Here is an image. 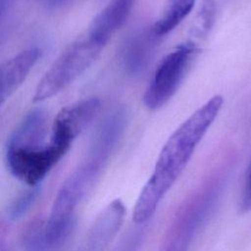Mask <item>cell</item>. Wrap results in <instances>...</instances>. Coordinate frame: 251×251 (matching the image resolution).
<instances>
[{"label":"cell","mask_w":251,"mask_h":251,"mask_svg":"<svg viewBox=\"0 0 251 251\" xmlns=\"http://www.w3.org/2000/svg\"><path fill=\"white\" fill-rule=\"evenodd\" d=\"M35 197H36V192L35 190L32 189L31 192H28L27 194L23 195L21 198H19L18 201L15 203L12 211L10 212L11 216L13 218H17L23 213H25V211L30 206V204H32Z\"/></svg>","instance_id":"13"},{"label":"cell","mask_w":251,"mask_h":251,"mask_svg":"<svg viewBox=\"0 0 251 251\" xmlns=\"http://www.w3.org/2000/svg\"><path fill=\"white\" fill-rule=\"evenodd\" d=\"M199 52L197 45L189 41L178 45L161 60L143 97L148 109L161 108L175 95Z\"/></svg>","instance_id":"4"},{"label":"cell","mask_w":251,"mask_h":251,"mask_svg":"<svg viewBox=\"0 0 251 251\" xmlns=\"http://www.w3.org/2000/svg\"><path fill=\"white\" fill-rule=\"evenodd\" d=\"M104 46L88 34L73 42L39 80L33 101H44L68 87L96 60Z\"/></svg>","instance_id":"3"},{"label":"cell","mask_w":251,"mask_h":251,"mask_svg":"<svg viewBox=\"0 0 251 251\" xmlns=\"http://www.w3.org/2000/svg\"><path fill=\"white\" fill-rule=\"evenodd\" d=\"M135 0H111L93 19L87 34L106 45L110 38L126 23Z\"/></svg>","instance_id":"9"},{"label":"cell","mask_w":251,"mask_h":251,"mask_svg":"<svg viewBox=\"0 0 251 251\" xmlns=\"http://www.w3.org/2000/svg\"><path fill=\"white\" fill-rule=\"evenodd\" d=\"M40 56V48L30 47L21 51L2 64L0 71L1 103H4L6 99L17 91Z\"/></svg>","instance_id":"8"},{"label":"cell","mask_w":251,"mask_h":251,"mask_svg":"<svg viewBox=\"0 0 251 251\" xmlns=\"http://www.w3.org/2000/svg\"><path fill=\"white\" fill-rule=\"evenodd\" d=\"M212 0H204V3L199 11L198 17L195 21L193 30L197 35H204L210 28L214 14V5Z\"/></svg>","instance_id":"12"},{"label":"cell","mask_w":251,"mask_h":251,"mask_svg":"<svg viewBox=\"0 0 251 251\" xmlns=\"http://www.w3.org/2000/svg\"><path fill=\"white\" fill-rule=\"evenodd\" d=\"M65 155L51 141L48 117L40 108L25 115L9 138L6 149L10 173L31 187H37Z\"/></svg>","instance_id":"2"},{"label":"cell","mask_w":251,"mask_h":251,"mask_svg":"<svg viewBox=\"0 0 251 251\" xmlns=\"http://www.w3.org/2000/svg\"><path fill=\"white\" fill-rule=\"evenodd\" d=\"M249 210H251V167L248 172L240 201V211L245 213Z\"/></svg>","instance_id":"14"},{"label":"cell","mask_w":251,"mask_h":251,"mask_svg":"<svg viewBox=\"0 0 251 251\" xmlns=\"http://www.w3.org/2000/svg\"><path fill=\"white\" fill-rule=\"evenodd\" d=\"M100 107L101 101L97 97L76 101L59 111L52 127L75 140L94 120Z\"/></svg>","instance_id":"6"},{"label":"cell","mask_w":251,"mask_h":251,"mask_svg":"<svg viewBox=\"0 0 251 251\" xmlns=\"http://www.w3.org/2000/svg\"><path fill=\"white\" fill-rule=\"evenodd\" d=\"M125 215V205L121 200L109 203L94 219L74 251H105L120 230Z\"/></svg>","instance_id":"5"},{"label":"cell","mask_w":251,"mask_h":251,"mask_svg":"<svg viewBox=\"0 0 251 251\" xmlns=\"http://www.w3.org/2000/svg\"><path fill=\"white\" fill-rule=\"evenodd\" d=\"M224 99L215 95L189 116L163 146L153 172L142 187L133 208L132 219L143 224L155 213L163 198L179 177L197 145L217 118Z\"/></svg>","instance_id":"1"},{"label":"cell","mask_w":251,"mask_h":251,"mask_svg":"<svg viewBox=\"0 0 251 251\" xmlns=\"http://www.w3.org/2000/svg\"><path fill=\"white\" fill-rule=\"evenodd\" d=\"M194 4L195 0H167L150 29L157 37L170 33L186 18Z\"/></svg>","instance_id":"11"},{"label":"cell","mask_w":251,"mask_h":251,"mask_svg":"<svg viewBox=\"0 0 251 251\" xmlns=\"http://www.w3.org/2000/svg\"><path fill=\"white\" fill-rule=\"evenodd\" d=\"M126 125V113L124 109H116L109 114L97 128L86 156L106 164L119 143Z\"/></svg>","instance_id":"7"},{"label":"cell","mask_w":251,"mask_h":251,"mask_svg":"<svg viewBox=\"0 0 251 251\" xmlns=\"http://www.w3.org/2000/svg\"><path fill=\"white\" fill-rule=\"evenodd\" d=\"M157 38L150 29L135 33L127 39L122 52V59L130 74H137L146 67L154 52Z\"/></svg>","instance_id":"10"}]
</instances>
